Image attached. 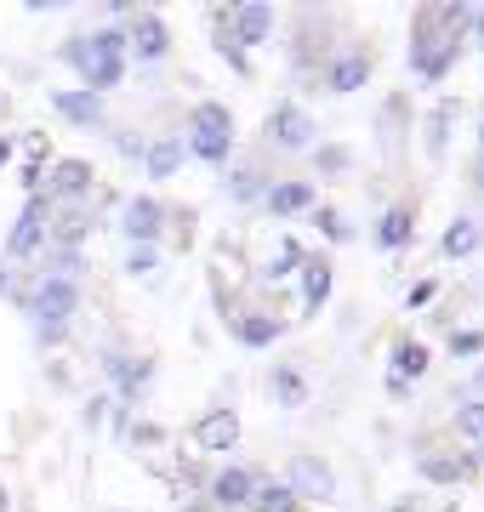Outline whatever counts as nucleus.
Returning a JSON list of instances; mask_svg holds the SVG:
<instances>
[{"mask_svg": "<svg viewBox=\"0 0 484 512\" xmlns=\"http://www.w3.org/2000/svg\"><path fill=\"white\" fill-rule=\"evenodd\" d=\"M63 57L86 74V92H109V86H120V74H126V35L103 29L92 40H69Z\"/></svg>", "mask_w": 484, "mask_h": 512, "instance_id": "obj_1", "label": "nucleus"}, {"mask_svg": "<svg viewBox=\"0 0 484 512\" xmlns=\"http://www.w3.org/2000/svg\"><path fill=\"white\" fill-rule=\"evenodd\" d=\"M188 148H194L200 160L223 165L228 148H234V114H228L223 103H200L194 120H188Z\"/></svg>", "mask_w": 484, "mask_h": 512, "instance_id": "obj_2", "label": "nucleus"}, {"mask_svg": "<svg viewBox=\"0 0 484 512\" xmlns=\"http://www.w3.org/2000/svg\"><path fill=\"white\" fill-rule=\"evenodd\" d=\"M75 308H80V285H75V279H63V274L40 279V291H35L40 342H57V336H63V325L75 319Z\"/></svg>", "mask_w": 484, "mask_h": 512, "instance_id": "obj_3", "label": "nucleus"}, {"mask_svg": "<svg viewBox=\"0 0 484 512\" xmlns=\"http://www.w3.org/2000/svg\"><path fill=\"white\" fill-rule=\"evenodd\" d=\"M126 52H137L143 63H160V57L171 52V29L154 12H137L131 18V35H126Z\"/></svg>", "mask_w": 484, "mask_h": 512, "instance_id": "obj_4", "label": "nucleus"}, {"mask_svg": "<svg viewBox=\"0 0 484 512\" xmlns=\"http://www.w3.org/2000/svg\"><path fill=\"white\" fill-rule=\"evenodd\" d=\"M268 137L280 148H314V120H308L297 103H280V109L268 114Z\"/></svg>", "mask_w": 484, "mask_h": 512, "instance_id": "obj_5", "label": "nucleus"}, {"mask_svg": "<svg viewBox=\"0 0 484 512\" xmlns=\"http://www.w3.org/2000/svg\"><path fill=\"white\" fill-rule=\"evenodd\" d=\"M46 245V200H29L12 222V239H6V251L12 256H35Z\"/></svg>", "mask_w": 484, "mask_h": 512, "instance_id": "obj_6", "label": "nucleus"}, {"mask_svg": "<svg viewBox=\"0 0 484 512\" xmlns=\"http://www.w3.org/2000/svg\"><path fill=\"white\" fill-rule=\"evenodd\" d=\"M223 23L234 29V40H240V46H257V40H268V29H274V6H262V0H245V6H234Z\"/></svg>", "mask_w": 484, "mask_h": 512, "instance_id": "obj_7", "label": "nucleus"}, {"mask_svg": "<svg viewBox=\"0 0 484 512\" xmlns=\"http://www.w3.org/2000/svg\"><path fill=\"white\" fill-rule=\"evenodd\" d=\"M160 228H166V211H160L149 194H137V200L126 205V239H137V245H154V239H160Z\"/></svg>", "mask_w": 484, "mask_h": 512, "instance_id": "obj_8", "label": "nucleus"}, {"mask_svg": "<svg viewBox=\"0 0 484 512\" xmlns=\"http://www.w3.org/2000/svg\"><path fill=\"white\" fill-rule=\"evenodd\" d=\"M46 188L63 194V200H80V194L92 188V165H86V160H57L52 177H46Z\"/></svg>", "mask_w": 484, "mask_h": 512, "instance_id": "obj_9", "label": "nucleus"}, {"mask_svg": "<svg viewBox=\"0 0 484 512\" xmlns=\"http://www.w3.org/2000/svg\"><path fill=\"white\" fill-rule=\"evenodd\" d=\"M52 103H57V114L75 120V126H97V120H103V97L97 92H52Z\"/></svg>", "mask_w": 484, "mask_h": 512, "instance_id": "obj_10", "label": "nucleus"}, {"mask_svg": "<svg viewBox=\"0 0 484 512\" xmlns=\"http://www.w3.org/2000/svg\"><path fill=\"white\" fill-rule=\"evenodd\" d=\"M251 490H257V478L245 473V467H228V473H217V484H211V501H217V507H245Z\"/></svg>", "mask_w": 484, "mask_h": 512, "instance_id": "obj_11", "label": "nucleus"}, {"mask_svg": "<svg viewBox=\"0 0 484 512\" xmlns=\"http://www.w3.org/2000/svg\"><path fill=\"white\" fill-rule=\"evenodd\" d=\"M308 205H314V183H302V177L274 183V194H268V211H274V217H297V211H308Z\"/></svg>", "mask_w": 484, "mask_h": 512, "instance_id": "obj_12", "label": "nucleus"}, {"mask_svg": "<svg viewBox=\"0 0 484 512\" xmlns=\"http://www.w3.org/2000/svg\"><path fill=\"white\" fill-rule=\"evenodd\" d=\"M325 296H331V262L325 256H308L302 262V302H308V313L325 308Z\"/></svg>", "mask_w": 484, "mask_h": 512, "instance_id": "obj_13", "label": "nucleus"}, {"mask_svg": "<svg viewBox=\"0 0 484 512\" xmlns=\"http://www.w3.org/2000/svg\"><path fill=\"white\" fill-rule=\"evenodd\" d=\"M365 80H371V57L365 52H342L331 63V92H359Z\"/></svg>", "mask_w": 484, "mask_h": 512, "instance_id": "obj_14", "label": "nucleus"}, {"mask_svg": "<svg viewBox=\"0 0 484 512\" xmlns=\"http://www.w3.org/2000/svg\"><path fill=\"white\" fill-rule=\"evenodd\" d=\"M291 484H297L302 495H331L336 490V478L325 461H291Z\"/></svg>", "mask_w": 484, "mask_h": 512, "instance_id": "obj_15", "label": "nucleus"}, {"mask_svg": "<svg viewBox=\"0 0 484 512\" xmlns=\"http://www.w3.org/2000/svg\"><path fill=\"white\" fill-rule=\"evenodd\" d=\"M183 154H188V148L177 143V137H166V143L143 148V160H149V177H154V183H166L171 171H177V165H183Z\"/></svg>", "mask_w": 484, "mask_h": 512, "instance_id": "obj_16", "label": "nucleus"}, {"mask_svg": "<svg viewBox=\"0 0 484 512\" xmlns=\"http://www.w3.org/2000/svg\"><path fill=\"white\" fill-rule=\"evenodd\" d=\"M376 245H382V251H399V245H410V211H405V205H393L388 217L376 222Z\"/></svg>", "mask_w": 484, "mask_h": 512, "instance_id": "obj_17", "label": "nucleus"}, {"mask_svg": "<svg viewBox=\"0 0 484 512\" xmlns=\"http://www.w3.org/2000/svg\"><path fill=\"white\" fill-rule=\"evenodd\" d=\"M251 507L257 512H302L297 490H285V484H257L251 490Z\"/></svg>", "mask_w": 484, "mask_h": 512, "instance_id": "obj_18", "label": "nucleus"}, {"mask_svg": "<svg viewBox=\"0 0 484 512\" xmlns=\"http://www.w3.org/2000/svg\"><path fill=\"white\" fill-rule=\"evenodd\" d=\"M479 239H484V228H479L473 217L450 222V234H445V256H473V251H479Z\"/></svg>", "mask_w": 484, "mask_h": 512, "instance_id": "obj_19", "label": "nucleus"}, {"mask_svg": "<svg viewBox=\"0 0 484 512\" xmlns=\"http://www.w3.org/2000/svg\"><path fill=\"white\" fill-rule=\"evenodd\" d=\"M234 439H240V421L228 416V410L223 416H211V421H200V444L205 450H228Z\"/></svg>", "mask_w": 484, "mask_h": 512, "instance_id": "obj_20", "label": "nucleus"}, {"mask_svg": "<svg viewBox=\"0 0 484 512\" xmlns=\"http://www.w3.org/2000/svg\"><path fill=\"white\" fill-rule=\"evenodd\" d=\"M109 370H114V387L120 393H143V382H149V365L143 359H109Z\"/></svg>", "mask_w": 484, "mask_h": 512, "instance_id": "obj_21", "label": "nucleus"}, {"mask_svg": "<svg viewBox=\"0 0 484 512\" xmlns=\"http://www.w3.org/2000/svg\"><path fill=\"white\" fill-rule=\"evenodd\" d=\"M240 342H245V348H262V342H280V319H262V313L240 319Z\"/></svg>", "mask_w": 484, "mask_h": 512, "instance_id": "obj_22", "label": "nucleus"}, {"mask_svg": "<svg viewBox=\"0 0 484 512\" xmlns=\"http://www.w3.org/2000/svg\"><path fill=\"white\" fill-rule=\"evenodd\" d=\"M393 365L405 370V382H410V376H422V370H428V348H422V342H399Z\"/></svg>", "mask_w": 484, "mask_h": 512, "instance_id": "obj_23", "label": "nucleus"}, {"mask_svg": "<svg viewBox=\"0 0 484 512\" xmlns=\"http://www.w3.org/2000/svg\"><path fill=\"white\" fill-rule=\"evenodd\" d=\"M456 433H462V439H473V444H484V399L467 404L462 416H456Z\"/></svg>", "mask_w": 484, "mask_h": 512, "instance_id": "obj_24", "label": "nucleus"}, {"mask_svg": "<svg viewBox=\"0 0 484 512\" xmlns=\"http://www.w3.org/2000/svg\"><path fill=\"white\" fill-rule=\"evenodd\" d=\"M274 393H280L285 404H297V399H302V376H297V365H285L280 376H274Z\"/></svg>", "mask_w": 484, "mask_h": 512, "instance_id": "obj_25", "label": "nucleus"}, {"mask_svg": "<svg viewBox=\"0 0 484 512\" xmlns=\"http://www.w3.org/2000/svg\"><path fill=\"white\" fill-rule=\"evenodd\" d=\"M422 473H428V478H462L467 467H462V461H445V456H428V461H422Z\"/></svg>", "mask_w": 484, "mask_h": 512, "instance_id": "obj_26", "label": "nucleus"}, {"mask_svg": "<svg viewBox=\"0 0 484 512\" xmlns=\"http://www.w3.org/2000/svg\"><path fill=\"white\" fill-rule=\"evenodd\" d=\"M450 348H456V353H479V348H484V336H479V330H462Z\"/></svg>", "mask_w": 484, "mask_h": 512, "instance_id": "obj_27", "label": "nucleus"}, {"mask_svg": "<svg viewBox=\"0 0 484 512\" xmlns=\"http://www.w3.org/2000/svg\"><path fill=\"white\" fill-rule=\"evenodd\" d=\"M319 228H325L331 239H348V228H342V217H336V211H319Z\"/></svg>", "mask_w": 484, "mask_h": 512, "instance_id": "obj_28", "label": "nucleus"}, {"mask_svg": "<svg viewBox=\"0 0 484 512\" xmlns=\"http://www.w3.org/2000/svg\"><path fill=\"white\" fill-rule=\"evenodd\" d=\"M6 160H12V143H6V137H0V165H6Z\"/></svg>", "mask_w": 484, "mask_h": 512, "instance_id": "obj_29", "label": "nucleus"}, {"mask_svg": "<svg viewBox=\"0 0 484 512\" xmlns=\"http://www.w3.org/2000/svg\"><path fill=\"white\" fill-rule=\"evenodd\" d=\"M6 285H12V279H6V262H0V291H6Z\"/></svg>", "mask_w": 484, "mask_h": 512, "instance_id": "obj_30", "label": "nucleus"}, {"mask_svg": "<svg viewBox=\"0 0 484 512\" xmlns=\"http://www.w3.org/2000/svg\"><path fill=\"white\" fill-rule=\"evenodd\" d=\"M479 188H484V160H479Z\"/></svg>", "mask_w": 484, "mask_h": 512, "instance_id": "obj_31", "label": "nucleus"}, {"mask_svg": "<svg viewBox=\"0 0 484 512\" xmlns=\"http://www.w3.org/2000/svg\"><path fill=\"white\" fill-rule=\"evenodd\" d=\"M479 35H484V12H479Z\"/></svg>", "mask_w": 484, "mask_h": 512, "instance_id": "obj_32", "label": "nucleus"}, {"mask_svg": "<svg viewBox=\"0 0 484 512\" xmlns=\"http://www.w3.org/2000/svg\"><path fill=\"white\" fill-rule=\"evenodd\" d=\"M479 143H484V120H479Z\"/></svg>", "mask_w": 484, "mask_h": 512, "instance_id": "obj_33", "label": "nucleus"}]
</instances>
